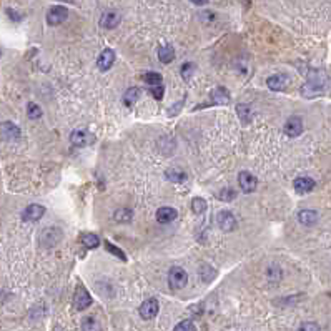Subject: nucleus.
<instances>
[{"label":"nucleus","instance_id":"nucleus-1","mask_svg":"<svg viewBox=\"0 0 331 331\" xmlns=\"http://www.w3.org/2000/svg\"><path fill=\"white\" fill-rule=\"evenodd\" d=\"M326 85V74L323 70H310L308 72V82L301 87V95L305 98H313L323 93Z\"/></svg>","mask_w":331,"mask_h":331},{"label":"nucleus","instance_id":"nucleus-2","mask_svg":"<svg viewBox=\"0 0 331 331\" xmlns=\"http://www.w3.org/2000/svg\"><path fill=\"white\" fill-rule=\"evenodd\" d=\"M187 283H188V273L183 268H180V266H173V268L168 271V285L173 291L175 290L185 288L187 287Z\"/></svg>","mask_w":331,"mask_h":331},{"label":"nucleus","instance_id":"nucleus-3","mask_svg":"<svg viewBox=\"0 0 331 331\" xmlns=\"http://www.w3.org/2000/svg\"><path fill=\"white\" fill-rule=\"evenodd\" d=\"M62 238H63V233L58 226H48V228H45L42 231V235H40V243H42L45 248H52L60 243Z\"/></svg>","mask_w":331,"mask_h":331},{"label":"nucleus","instance_id":"nucleus-4","mask_svg":"<svg viewBox=\"0 0 331 331\" xmlns=\"http://www.w3.org/2000/svg\"><path fill=\"white\" fill-rule=\"evenodd\" d=\"M92 296H90L88 290L83 287V285H77V290H75V296H74V305L79 311H83L87 310V308L92 305Z\"/></svg>","mask_w":331,"mask_h":331},{"label":"nucleus","instance_id":"nucleus-5","mask_svg":"<svg viewBox=\"0 0 331 331\" xmlns=\"http://www.w3.org/2000/svg\"><path fill=\"white\" fill-rule=\"evenodd\" d=\"M238 185H240V188H242L243 193H253L256 190L258 180L253 173L243 170V171H240L238 173Z\"/></svg>","mask_w":331,"mask_h":331},{"label":"nucleus","instance_id":"nucleus-6","mask_svg":"<svg viewBox=\"0 0 331 331\" xmlns=\"http://www.w3.org/2000/svg\"><path fill=\"white\" fill-rule=\"evenodd\" d=\"M67 17H69V10H67L65 7L53 5V7H50V10L47 12V24L52 27L60 25L67 20Z\"/></svg>","mask_w":331,"mask_h":331},{"label":"nucleus","instance_id":"nucleus-7","mask_svg":"<svg viewBox=\"0 0 331 331\" xmlns=\"http://www.w3.org/2000/svg\"><path fill=\"white\" fill-rule=\"evenodd\" d=\"M158 310H160V305L155 298H148L145 300L142 305H140V316L143 320H153L158 315Z\"/></svg>","mask_w":331,"mask_h":331},{"label":"nucleus","instance_id":"nucleus-8","mask_svg":"<svg viewBox=\"0 0 331 331\" xmlns=\"http://www.w3.org/2000/svg\"><path fill=\"white\" fill-rule=\"evenodd\" d=\"M266 85H268V88L273 90V92H283V90H287L290 85V77L285 74L271 75L270 79L266 80Z\"/></svg>","mask_w":331,"mask_h":331},{"label":"nucleus","instance_id":"nucleus-9","mask_svg":"<svg viewBox=\"0 0 331 331\" xmlns=\"http://www.w3.org/2000/svg\"><path fill=\"white\" fill-rule=\"evenodd\" d=\"M216 221H218V226L223 231H233L237 228V218H235V215L231 211H226V210H221L218 213V216H216Z\"/></svg>","mask_w":331,"mask_h":331},{"label":"nucleus","instance_id":"nucleus-10","mask_svg":"<svg viewBox=\"0 0 331 331\" xmlns=\"http://www.w3.org/2000/svg\"><path fill=\"white\" fill-rule=\"evenodd\" d=\"M285 133L288 135V137H300L303 133V120L301 117H290L287 120V124L283 126Z\"/></svg>","mask_w":331,"mask_h":331},{"label":"nucleus","instance_id":"nucleus-11","mask_svg":"<svg viewBox=\"0 0 331 331\" xmlns=\"http://www.w3.org/2000/svg\"><path fill=\"white\" fill-rule=\"evenodd\" d=\"M43 215H45V207L34 203V205H29L25 208L24 213H22V218L25 221H39Z\"/></svg>","mask_w":331,"mask_h":331},{"label":"nucleus","instance_id":"nucleus-12","mask_svg":"<svg viewBox=\"0 0 331 331\" xmlns=\"http://www.w3.org/2000/svg\"><path fill=\"white\" fill-rule=\"evenodd\" d=\"M115 63V52L112 48H105L97 58V67L102 72H107L108 69H112V65Z\"/></svg>","mask_w":331,"mask_h":331},{"label":"nucleus","instance_id":"nucleus-13","mask_svg":"<svg viewBox=\"0 0 331 331\" xmlns=\"http://www.w3.org/2000/svg\"><path fill=\"white\" fill-rule=\"evenodd\" d=\"M0 133H2L3 138L10 140V142L20 138V128L15 124H12V122H3V124L0 125Z\"/></svg>","mask_w":331,"mask_h":331},{"label":"nucleus","instance_id":"nucleus-14","mask_svg":"<svg viewBox=\"0 0 331 331\" xmlns=\"http://www.w3.org/2000/svg\"><path fill=\"white\" fill-rule=\"evenodd\" d=\"M176 216H178V213H176L175 208H171V207H162V208H158V211H157V221L162 225L171 223V221L176 220Z\"/></svg>","mask_w":331,"mask_h":331},{"label":"nucleus","instance_id":"nucleus-15","mask_svg":"<svg viewBox=\"0 0 331 331\" xmlns=\"http://www.w3.org/2000/svg\"><path fill=\"white\" fill-rule=\"evenodd\" d=\"M293 187L298 193H310L313 192V188L316 187V183L310 176H300V178L293 181Z\"/></svg>","mask_w":331,"mask_h":331},{"label":"nucleus","instance_id":"nucleus-16","mask_svg":"<svg viewBox=\"0 0 331 331\" xmlns=\"http://www.w3.org/2000/svg\"><path fill=\"white\" fill-rule=\"evenodd\" d=\"M120 20H122V17H120V13H119V12H115V10H108V12H105V13H103V15H102L100 25L103 27V29H115V27L120 24Z\"/></svg>","mask_w":331,"mask_h":331},{"label":"nucleus","instance_id":"nucleus-17","mask_svg":"<svg viewBox=\"0 0 331 331\" xmlns=\"http://www.w3.org/2000/svg\"><path fill=\"white\" fill-rule=\"evenodd\" d=\"M318 218H320L318 211H315V210H301L300 213H298V221L305 226L315 225L316 221H318Z\"/></svg>","mask_w":331,"mask_h":331},{"label":"nucleus","instance_id":"nucleus-18","mask_svg":"<svg viewBox=\"0 0 331 331\" xmlns=\"http://www.w3.org/2000/svg\"><path fill=\"white\" fill-rule=\"evenodd\" d=\"M211 100H213V103H216V105H226V103L230 102L228 90L223 88V87L215 88L211 92Z\"/></svg>","mask_w":331,"mask_h":331},{"label":"nucleus","instance_id":"nucleus-19","mask_svg":"<svg viewBox=\"0 0 331 331\" xmlns=\"http://www.w3.org/2000/svg\"><path fill=\"white\" fill-rule=\"evenodd\" d=\"M158 58L162 63H171L175 60V48L171 45H162L158 48Z\"/></svg>","mask_w":331,"mask_h":331},{"label":"nucleus","instance_id":"nucleus-20","mask_svg":"<svg viewBox=\"0 0 331 331\" xmlns=\"http://www.w3.org/2000/svg\"><path fill=\"white\" fill-rule=\"evenodd\" d=\"M70 142L74 147H85L88 143V133L83 130H74L70 135Z\"/></svg>","mask_w":331,"mask_h":331},{"label":"nucleus","instance_id":"nucleus-21","mask_svg":"<svg viewBox=\"0 0 331 331\" xmlns=\"http://www.w3.org/2000/svg\"><path fill=\"white\" fill-rule=\"evenodd\" d=\"M113 218H115V221H119V223H130L131 218H133V211L130 208H119L115 211V215H113Z\"/></svg>","mask_w":331,"mask_h":331},{"label":"nucleus","instance_id":"nucleus-22","mask_svg":"<svg viewBox=\"0 0 331 331\" xmlns=\"http://www.w3.org/2000/svg\"><path fill=\"white\" fill-rule=\"evenodd\" d=\"M82 245L83 247H87L88 250H92V248H97L98 245H100V240H98V237L95 233H82Z\"/></svg>","mask_w":331,"mask_h":331},{"label":"nucleus","instance_id":"nucleus-23","mask_svg":"<svg viewBox=\"0 0 331 331\" xmlns=\"http://www.w3.org/2000/svg\"><path fill=\"white\" fill-rule=\"evenodd\" d=\"M138 97H140V88L131 87V88L126 90L125 95H124V103L126 107H133L135 102L138 100Z\"/></svg>","mask_w":331,"mask_h":331},{"label":"nucleus","instance_id":"nucleus-24","mask_svg":"<svg viewBox=\"0 0 331 331\" xmlns=\"http://www.w3.org/2000/svg\"><path fill=\"white\" fill-rule=\"evenodd\" d=\"M237 113L240 117V120L245 122V124H250L251 122V107L247 105V103H240V105H237Z\"/></svg>","mask_w":331,"mask_h":331},{"label":"nucleus","instance_id":"nucleus-25","mask_svg":"<svg viewBox=\"0 0 331 331\" xmlns=\"http://www.w3.org/2000/svg\"><path fill=\"white\" fill-rule=\"evenodd\" d=\"M165 176L168 181H173V183H180V181H185L187 180V175H185V171L181 170H176V168H170L165 171Z\"/></svg>","mask_w":331,"mask_h":331},{"label":"nucleus","instance_id":"nucleus-26","mask_svg":"<svg viewBox=\"0 0 331 331\" xmlns=\"http://www.w3.org/2000/svg\"><path fill=\"white\" fill-rule=\"evenodd\" d=\"M82 331H102V328L97 320L92 318V316H87V318L82 320Z\"/></svg>","mask_w":331,"mask_h":331},{"label":"nucleus","instance_id":"nucleus-27","mask_svg":"<svg viewBox=\"0 0 331 331\" xmlns=\"http://www.w3.org/2000/svg\"><path fill=\"white\" fill-rule=\"evenodd\" d=\"M143 80H145V83H147L148 87H157V85H163L162 83V82H163L162 75L157 74V72H148V74H145L143 75Z\"/></svg>","mask_w":331,"mask_h":331},{"label":"nucleus","instance_id":"nucleus-28","mask_svg":"<svg viewBox=\"0 0 331 331\" xmlns=\"http://www.w3.org/2000/svg\"><path fill=\"white\" fill-rule=\"evenodd\" d=\"M192 211L195 213V215H203V213L207 211V202L200 197L193 198L192 200Z\"/></svg>","mask_w":331,"mask_h":331},{"label":"nucleus","instance_id":"nucleus-29","mask_svg":"<svg viewBox=\"0 0 331 331\" xmlns=\"http://www.w3.org/2000/svg\"><path fill=\"white\" fill-rule=\"evenodd\" d=\"M195 69H197V65H195L193 62H187V63H183V65H181V70H180L181 79L188 82L190 79H192V75L195 74Z\"/></svg>","mask_w":331,"mask_h":331},{"label":"nucleus","instance_id":"nucleus-30","mask_svg":"<svg viewBox=\"0 0 331 331\" xmlns=\"http://www.w3.org/2000/svg\"><path fill=\"white\" fill-rule=\"evenodd\" d=\"M27 115H29L30 120H39L40 117H42V108H40L37 103L30 102L29 105H27Z\"/></svg>","mask_w":331,"mask_h":331},{"label":"nucleus","instance_id":"nucleus-31","mask_svg":"<svg viewBox=\"0 0 331 331\" xmlns=\"http://www.w3.org/2000/svg\"><path fill=\"white\" fill-rule=\"evenodd\" d=\"M198 273H200V276H202V280L203 281H211L213 280V276L216 275V271H215V268H211L210 265H202L200 266V270H198Z\"/></svg>","mask_w":331,"mask_h":331},{"label":"nucleus","instance_id":"nucleus-32","mask_svg":"<svg viewBox=\"0 0 331 331\" xmlns=\"http://www.w3.org/2000/svg\"><path fill=\"white\" fill-rule=\"evenodd\" d=\"M105 248H107V251L108 253H112L113 256H117L119 260H122V261H126V256H125V253L120 250L119 247H115L113 243H110V242H105Z\"/></svg>","mask_w":331,"mask_h":331},{"label":"nucleus","instance_id":"nucleus-33","mask_svg":"<svg viewBox=\"0 0 331 331\" xmlns=\"http://www.w3.org/2000/svg\"><path fill=\"white\" fill-rule=\"evenodd\" d=\"M218 198L221 202H233L235 198H237V192H235L233 188H223L218 193Z\"/></svg>","mask_w":331,"mask_h":331},{"label":"nucleus","instance_id":"nucleus-34","mask_svg":"<svg viewBox=\"0 0 331 331\" xmlns=\"http://www.w3.org/2000/svg\"><path fill=\"white\" fill-rule=\"evenodd\" d=\"M173 331H197V326L193 325V321L183 320V321H180V323L175 326Z\"/></svg>","mask_w":331,"mask_h":331},{"label":"nucleus","instance_id":"nucleus-35","mask_svg":"<svg viewBox=\"0 0 331 331\" xmlns=\"http://www.w3.org/2000/svg\"><path fill=\"white\" fill-rule=\"evenodd\" d=\"M298 331H321L320 326L316 323H313V321H306V323H303L300 328H298Z\"/></svg>","mask_w":331,"mask_h":331},{"label":"nucleus","instance_id":"nucleus-36","mask_svg":"<svg viewBox=\"0 0 331 331\" xmlns=\"http://www.w3.org/2000/svg\"><path fill=\"white\" fill-rule=\"evenodd\" d=\"M150 92L153 97L157 98V100H162L163 98V92H165V88H163V85H157V87H150Z\"/></svg>","mask_w":331,"mask_h":331},{"label":"nucleus","instance_id":"nucleus-37","mask_svg":"<svg viewBox=\"0 0 331 331\" xmlns=\"http://www.w3.org/2000/svg\"><path fill=\"white\" fill-rule=\"evenodd\" d=\"M192 3H195V5H205V3H208V0H190Z\"/></svg>","mask_w":331,"mask_h":331}]
</instances>
